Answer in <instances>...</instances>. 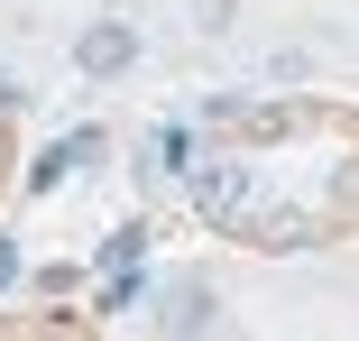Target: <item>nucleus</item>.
I'll list each match as a JSON object with an SVG mask.
<instances>
[{
    "mask_svg": "<svg viewBox=\"0 0 359 341\" xmlns=\"http://www.w3.org/2000/svg\"><path fill=\"white\" fill-rule=\"evenodd\" d=\"M138 55H148V37H138V19L102 10V19H83V37H74V74H83V83H120V74H129Z\"/></svg>",
    "mask_w": 359,
    "mask_h": 341,
    "instance_id": "1",
    "label": "nucleus"
},
{
    "mask_svg": "<svg viewBox=\"0 0 359 341\" xmlns=\"http://www.w3.org/2000/svg\"><path fill=\"white\" fill-rule=\"evenodd\" d=\"M212 323H222L212 277H175V286H157V332H166V341H203Z\"/></svg>",
    "mask_w": 359,
    "mask_h": 341,
    "instance_id": "2",
    "label": "nucleus"
},
{
    "mask_svg": "<svg viewBox=\"0 0 359 341\" xmlns=\"http://www.w3.org/2000/svg\"><path fill=\"white\" fill-rule=\"evenodd\" d=\"M93 148H102V139H93V129H83V139H65V148H46V157L28 166V185H37V194H55V185H65V175H74V166H83Z\"/></svg>",
    "mask_w": 359,
    "mask_h": 341,
    "instance_id": "3",
    "label": "nucleus"
},
{
    "mask_svg": "<svg viewBox=\"0 0 359 341\" xmlns=\"http://www.w3.org/2000/svg\"><path fill=\"white\" fill-rule=\"evenodd\" d=\"M148 157H157V175H194V157H203V139H194V129H184V120H166Z\"/></svg>",
    "mask_w": 359,
    "mask_h": 341,
    "instance_id": "4",
    "label": "nucleus"
},
{
    "mask_svg": "<svg viewBox=\"0 0 359 341\" xmlns=\"http://www.w3.org/2000/svg\"><path fill=\"white\" fill-rule=\"evenodd\" d=\"M184 19H194V37H231L240 28V0H184Z\"/></svg>",
    "mask_w": 359,
    "mask_h": 341,
    "instance_id": "5",
    "label": "nucleus"
},
{
    "mask_svg": "<svg viewBox=\"0 0 359 341\" xmlns=\"http://www.w3.org/2000/svg\"><path fill=\"white\" fill-rule=\"evenodd\" d=\"M267 74H276V83H304V74H313V55H304V46H276V55H267Z\"/></svg>",
    "mask_w": 359,
    "mask_h": 341,
    "instance_id": "6",
    "label": "nucleus"
}]
</instances>
